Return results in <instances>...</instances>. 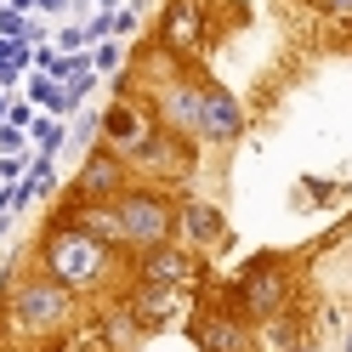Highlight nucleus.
<instances>
[{
    "mask_svg": "<svg viewBox=\"0 0 352 352\" xmlns=\"http://www.w3.org/2000/svg\"><path fill=\"white\" fill-rule=\"evenodd\" d=\"M91 324V307L69 296L57 278L34 267V256L23 250L0 278V336L17 352H57L63 341H74Z\"/></svg>",
    "mask_w": 352,
    "mask_h": 352,
    "instance_id": "1",
    "label": "nucleus"
},
{
    "mask_svg": "<svg viewBox=\"0 0 352 352\" xmlns=\"http://www.w3.org/2000/svg\"><path fill=\"white\" fill-rule=\"evenodd\" d=\"M29 256H34L40 273L57 278L69 296H80L91 313L131 284V256L114 250L108 239H97L91 228H80V222H57L52 216V222L40 228V239L29 245Z\"/></svg>",
    "mask_w": 352,
    "mask_h": 352,
    "instance_id": "2",
    "label": "nucleus"
},
{
    "mask_svg": "<svg viewBox=\"0 0 352 352\" xmlns=\"http://www.w3.org/2000/svg\"><path fill=\"white\" fill-rule=\"evenodd\" d=\"M222 301H228L250 329H256V324H273V318H284V313H296V307H301V273H296L290 256L256 250L245 267L233 273V284L222 290Z\"/></svg>",
    "mask_w": 352,
    "mask_h": 352,
    "instance_id": "3",
    "label": "nucleus"
},
{
    "mask_svg": "<svg viewBox=\"0 0 352 352\" xmlns=\"http://www.w3.org/2000/svg\"><path fill=\"white\" fill-rule=\"evenodd\" d=\"M153 137H160V120H153V108H148L137 91H120L114 102L102 108V142H97V148H108L114 160L137 165L142 153L153 148Z\"/></svg>",
    "mask_w": 352,
    "mask_h": 352,
    "instance_id": "4",
    "label": "nucleus"
},
{
    "mask_svg": "<svg viewBox=\"0 0 352 352\" xmlns=\"http://www.w3.org/2000/svg\"><path fill=\"white\" fill-rule=\"evenodd\" d=\"M210 0H160V17H153V46H165L170 57L199 63L210 46Z\"/></svg>",
    "mask_w": 352,
    "mask_h": 352,
    "instance_id": "5",
    "label": "nucleus"
},
{
    "mask_svg": "<svg viewBox=\"0 0 352 352\" xmlns=\"http://www.w3.org/2000/svg\"><path fill=\"white\" fill-rule=\"evenodd\" d=\"M205 256H193L188 245H153L142 256H131V284H160V290H205Z\"/></svg>",
    "mask_w": 352,
    "mask_h": 352,
    "instance_id": "6",
    "label": "nucleus"
},
{
    "mask_svg": "<svg viewBox=\"0 0 352 352\" xmlns=\"http://www.w3.org/2000/svg\"><path fill=\"white\" fill-rule=\"evenodd\" d=\"M182 329H188V341L199 346V352H256V329L239 318L222 296H216V301H199V307L188 313Z\"/></svg>",
    "mask_w": 352,
    "mask_h": 352,
    "instance_id": "7",
    "label": "nucleus"
},
{
    "mask_svg": "<svg viewBox=\"0 0 352 352\" xmlns=\"http://www.w3.org/2000/svg\"><path fill=\"white\" fill-rule=\"evenodd\" d=\"M120 307L137 318L142 336H160L170 324H188V313L199 307V290H160V284H125Z\"/></svg>",
    "mask_w": 352,
    "mask_h": 352,
    "instance_id": "8",
    "label": "nucleus"
},
{
    "mask_svg": "<svg viewBox=\"0 0 352 352\" xmlns=\"http://www.w3.org/2000/svg\"><path fill=\"white\" fill-rule=\"evenodd\" d=\"M125 188H131V165L114 160L108 148H91V153L80 160V170L69 176L63 199H74V205H108V199H120Z\"/></svg>",
    "mask_w": 352,
    "mask_h": 352,
    "instance_id": "9",
    "label": "nucleus"
},
{
    "mask_svg": "<svg viewBox=\"0 0 352 352\" xmlns=\"http://www.w3.org/2000/svg\"><path fill=\"white\" fill-rule=\"evenodd\" d=\"M176 245H188L193 256H216L222 245H233V228H228L222 205L182 193V199H176Z\"/></svg>",
    "mask_w": 352,
    "mask_h": 352,
    "instance_id": "10",
    "label": "nucleus"
},
{
    "mask_svg": "<svg viewBox=\"0 0 352 352\" xmlns=\"http://www.w3.org/2000/svg\"><path fill=\"white\" fill-rule=\"evenodd\" d=\"M245 102H239V91L228 80H205V114H199V148H233L239 137H245Z\"/></svg>",
    "mask_w": 352,
    "mask_h": 352,
    "instance_id": "11",
    "label": "nucleus"
},
{
    "mask_svg": "<svg viewBox=\"0 0 352 352\" xmlns=\"http://www.w3.org/2000/svg\"><path fill=\"white\" fill-rule=\"evenodd\" d=\"M23 85H29V102H34V114H57V120H69L74 114V102H69V91H63V80H52V74H40V69H29L23 74Z\"/></svg>",
    "mask_w": 352,
    "mask_h": 352,
    "instance_id": "12",
    "label": "nucleus"
},
{
    "mask_svg": "<svg viewBox=\"0 0 352 352\" xmlns=\"http://www.w3.org/2000/svg\"><path fill=\"white\" fill-rule=\"evenodd\" d=\"M63 142H69V120H57V114H34L29 120V148L34 153H52V160H57Z\"/></svg>",
    "mask_w": 352,
    "mask_h": 352,
    "instance_id": "13",
    "label": "nucleus"
},
{
    "mask_svg": "<svg viewBox=\"0 0 352 352\" xmlns=\"http://www.w3.org/2000/svg\"><path fill=\"white\" fill-rule=\"evenodd\" d=\"M69 142L80 153H91L102 142V108H74V114H69Z\"/></svg>",
    "mask_w": 352,
    "mask_h": 352,
    "instance_id": "14",
    "label": "nucleus"
},
{
    "mask_svg": "<svg viewBox=\"0 0 352 352\" xmlns=\"http://www.w3.org/2000/svg\"><path fill=\"white\" fill-rule=\"evenodd\" d=\"M125 63H131V57H125L120 40H102V46H91V69H97V74H120Z\"/></svg>",
    "mask_w": 352,
    "mask_h": 352,
    "instance_id": "15",
    "label": "nucleus"
},
{
    "mask_svg": "<svg viewBox=\"0 0 352 352\" xmlns=\"http://www.w3.org/2000/svg\"><path fill=\"white\" fill-rule=\"evenodd\" d=\"M52 46H57L63 57H74V52H91V34H85V23H63V29L52 34Z\"/></svg>",
    "mask_w": 352,
    "mask_h": 352,
    "instance_id": "16",
    "label": "nucleus"
},
{
    "mask_svg": "<svg viewBox=\"0 0 352 352\" xmlns=\"http://www.w3.org/2000/svg\"><path fill=\"white\" fill-rule=\"evenodd\" d=\"M29 131L23 125H0V160H29Z\"/></svg>",
    "mask_w": 352,
    "mask_h": 352,
    "instance_id": "17",
    "label": "nucleus"
},
{
    "mask_svg": "<svg viewBox=\"0 0 352 352\" xmlns=\"http://www.w3.org/2000/svg\"><path fill=\"white\" fill-rule=\"evenodd\" d=\"M307 6H318L329 23H341V29H352V0H307Z\"/></svg>",
    "mask_w": 352,
    "mask_h": 352,
    "instance_id": "18",
    "label": "nucleus"
},
{
    "mask_svg": "<svg viewBox=\"0 0 352 352\" xmlns=\"http://www.w3.org/2000/svg\"><path fill=\"white\" fill-rule=\"evenodd\" d=\"M142 23V0H125V6H114V34H131Z\"/></svg>",
    "mask_w": 352,
    "mask_h": 352,
    "instance_id": "19",
    "label": "nucleus"
},
{
    "mask_svg": "<svg viewBox=\"0 0 352 352\" xmlns=\"http://www.w3.org/2000/svg\"><path fill=\"white\" fill-rule=\"evenodd\" d=\"M85 34H91V46H102V40L114 34V12H91L85 17Z\"/></svg>",
    "mask_w": 352,
    "mask_h": 352,
    "instance_id": "20",
    "label": "nucleus"
},
{
    "mask_svg": "<svg viewBox=\"0 0 352 352\" xmlns=\"http://www.w3.org/2000/svg\"><path fill=\"white\" fill-rule=\"evenodd\" d=\"M29 120H34V102H29V97H12V102H6V120H0V125H23V131H29Z\"/></svg>",
    "mask_w": 352,
    "mask_h": 352,
    "instance_id": "21",
    "label": "nucleus"
},
{
    "mask_svg": "<svg viewBox=\"0 0 352 352\" xmlns=\"http://www.w3.org/2000/svg\"><path fill=\"white\" fill-rule=\"evenodd\" d=\"M57 352H102V341L91 336V324H85V329H80V336H74V341H63Z\"/></svg>",
    "mask_w": 352,
    "mask_h": 352,
    "instance_id": "22",
    "label": "nucleus"
},
{
    "mask_svg": "<svg viewBox=\"0 0 352 352\" xmlns=\"http://www.w3.org/2000/svg\"><path fill=\"white\" fill-rule=\"evenodd\" d=\"M0 6H12V12H23V17H34V0H0Z\"/></svg>",
    "mask_w": 352,
    "mask_h": 352,
    "instance_id": "23",
    "label": "nucleus"
},
{
    "mask_svg": "<svg viewBox=\"0 0 352 352\" xmlns=\"http://www.w3.org/2000/svg\"><path fill=\"white\" fill-rule=\"evenodd\" d=\"M341 352H352V324H346V329H341Z\"/></svg>",
    "mask_w": 352,
    "mask_h": 352,
    "instance_id": "24",
    "label": "nucleus"
},
{
    "mask_svg": "<svg viewBox=\"0 0 352 352\" xmlns=\"http://www.w3.org/2000/svg\"><path fill=\"white\" fill-rule=\"evenodd\" d=\"M6 102H12V91H0V120H6Z\"/></svg>",
    "mask_w": 352,
    "mask_h": 352,
    "instance_id": "25",
    "label": "nucleus"
},
{
    "mask_svg": "<svg viewBox=\"0 0 352 352\" xmlns=\"http://www.w3.org/2000/svg\"><path fill=\"white\" fill-rule=\"evenodd\" d=\"M114 6H120V0H97V12H114Z\"/></svg>",
    "mask_w": 352,
    "mask_h": 352,
    "instance_id": "26",
    "label": "nucleus"
},
{
    "mask_svg": "<svg viewBox=\"0 0 352 352\" xmlns=\"http://www.w3.org/2000/svg\"><path fill=\"white\" fill-rule=\"evenodd\" d=\"M0 352H17V346H0Z\"/></svg>",
    "mask_w": 352,
    "mask_h": 352,
    "instance_id": "27",
    "label": "nucleus"
}]
</instances>
